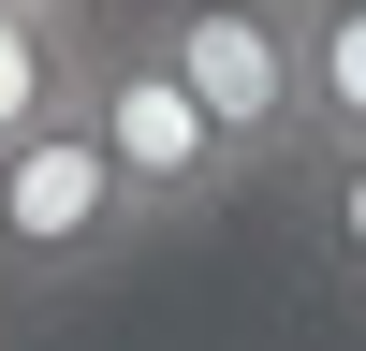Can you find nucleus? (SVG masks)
<instances>
[{"label":"nucleus","mask_w":366,"mask_h":351,"mask_svg":"<svg viewBox=\"0 0 366 351\" xmlns=\"http://www.w3.org/2000/svg\"><path fill=\"white\" fill-rule=\"evenodd\" d=\"M88 132H103L117 190L147 205V234H191V220H220V205L264 190V161L205 117V88L176 73L147 29H132V44H103V73H88Z\"/></svg>","instance_id":"nucleus-1"},{"label":"nucleus","mask_w":366,"mask_h":351,"mask_svg":"<svg viewBox=\"0 0 366 351\" xmlns=\"http://www.w3.org/2000/svg\"><path fill=\"white\" fill-rule=\"evenodd\" d=\"M147 44L205 88V117L264 176L308 161V44H293V0H147Z\"/></svg>","instance_id":"nucleus-3"},{"label":"nucleus","mask_w":366,"mask_h":351,"mask_svg":"<svg viewBox=\"0 0 366 351\" xmlns=\"http://www.w3.org/2000/svg\"><path fill=\"white\" fill-rule=\"evenodd\" d=\"M88 73H103L88 15H29V0H0V146H29V132H59V117H88Z\"/></svg>","instance_id":"nucleus-4"},{"label":"nucleus","mask_w":366,"mask_h":351,"mask_svg":"<svg viewBox=\"0 0 366 351\" xmlns=\"http://www.w3.org/2000/svg\"><path fill=\"white\" fill-rule=\"evenodd\" d=\"M29 15H88V0H29Z\"/></svg>","instance_id":"nucleus-7"},{"label":"nucleus","mask_w":366,"mask_h":351,"mask_svg":"<svg viewBox=\"0 0 366 351\" xmlns=\"http://www.w3.org/2000/svg\"><path fill=\"white\" fill-rule=\"evenodd\" d=\"M308 44V146H366V0H293Z\"/></svg>","instance_id":"nucleus-6"},{"label":"nucleus","mask_w":366,"mask_h":351,"mask_svg":"<svg viewBox=\"0 0 366 351\" xmlns=\"http://www.w3.org/2000/svg\"><path fill=\"white\" fill-rule=\"evenodd\" d=\"M132 249H147V205L117 190V161H103L88 117L0 146V278L15 292H74V278H103Z\"/></svg>","instance_id":"nucleus-2"},{"label":"nucleus","mask_w":366,"mask_h":351,"mask_svg":"<svg viewBox=\"0 0 366 351\" xmlns=\"http://www.w3.org/2000/svg\"><path fill=\"white\" fill-rule=\"evenodd\" d=\"M279 190H293V263L337 307H366V146H308Z\"/></svg>","instance_id":"nucleus-5"}]
</instances>
